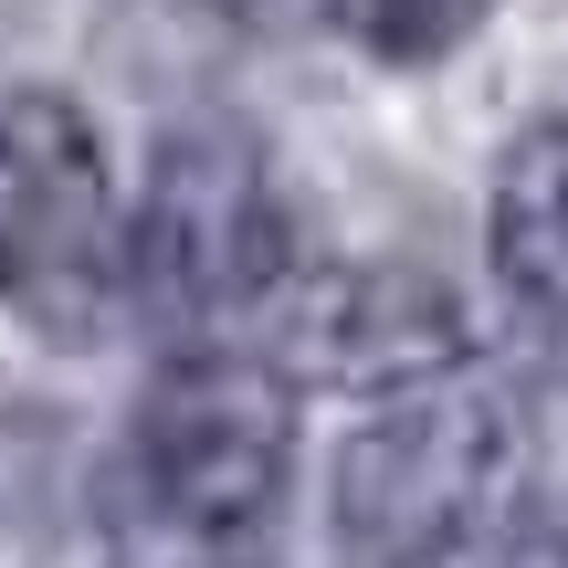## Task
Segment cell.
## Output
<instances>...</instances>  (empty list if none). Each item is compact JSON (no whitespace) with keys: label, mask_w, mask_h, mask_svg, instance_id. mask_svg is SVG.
<instances>
[{"label":"cell","mask_w":568,"mask_h":568,"mask_svg":"<svg viewBox=\"0 0 568 568\" xmlns=\"http://www.w3.org/2000/svg\"><path fill=\"white\" fill-rule=\"evenodd\" d=\"M295 464L284 379L253 358H190L138 400V432L116 453V516L159 548H232L274 516Z\"/></svg>","instance_id":"cell-2"},{"label":"cell","mask_w":568,"mask_h":568,"mask_svg":"<svg viewBox=\"0 0 568 568\" xmlns=\"http://www.w3.org/2000/svg\"><path fill=\"white\" fill-rule=\"evenodd\" d=\"M211 11H222V21H253V32H295L316 0H211Z\"/></svg>","instance_id":"cell-9"},{"label":"cell","mask_w":568,"mask_h":568,"mask_svg":"<svg viewBox=\"0 0 568 568\" xmlns=\"http://www.w3.org/2000/svg\"><path fill=\"white\" fill-rule=\"evenodd\" d=\"M126 295V232L95 126L63 95H0V305L53 347H95Z\"/></svg>","instance_id":"cell-3"},{"label":"cell","mask_w":568,"mask_h":568,"mask_svg":"<svg viewBox=\"0 0 568 568\" xmlns=\"http://www.w3.org/2000/svg\"><path fill=\"white\" fill-rule=\"evenodd\" d=\"M485 11H495V0H337V21H347L379 63H443Z\"/></svg>","instance_id":"cell-7"},{"label":"cell","mask_w":568,"mask_h":568,"mask_svg":"<svg viewBox=\"0 0 568 568\" xmlns=\"http://www.w3.org/2000/svg\"><path fill=\"white\" fill-rule=\"evenodd\" d=\"M474 568H568V527H527V537H506V548H485Z\"/></svg>","instance_id":"cell-8"},{"label":"cell","mask_w":568,"mask_h":568,"mask_svg":"<svg viewBox=\"0 0 568 568\" xmlns=\"http://www.w3.org/2000/svg\"><path fill=\"white\" fill-rule=\"evenodd\" d=\"M126 284L169 326H222L284 284V201H274V169L243 126L159 138L138 232H126Z\"/></svg>","instance_id":"cell-4"},{"label":"cell","mask_w":568,"mask_h":568,"mask_svg":"<svg viewBox=\"0 0 568 568\" xmlns=\"http://www.w3.org/2000/svg\"><path fill=\"white\" fill-rule=\"evenodd\" d=\"M305 337H316V368H337V379H432L464 347L443 284H422V274H347Z\"/></svg>","instance_id":"cell-5"},{"label":"cell","mask_w":568,"mask_h":568,"mask_svg":"<svg viewBox=\"0 0 568 568\" xmlns=\"http://www.w3.org/2000/svg\"><path fill=\"white\" fill-rule=\"evenodd\" d=\"M527 474V422L485 379H400L379 422L347 432L337 453V548L358 568H432L453 558Z\"/></svg>","instance_id":"cell-1"},{"label":"cell","mask_w":568,"mask_h":568,"mask_svg":"<svg viewBox=\"0 0 568 568\" xmlns=\"http://www.w3.org/2000/svg\"><path fill=\"white\" fill-rule=\"evenodd\" d=\"M495 274L527 316L568 326V116L537 126L495 180Z\"/></svg>","instance_id":"cell-6"}]
</instances>
